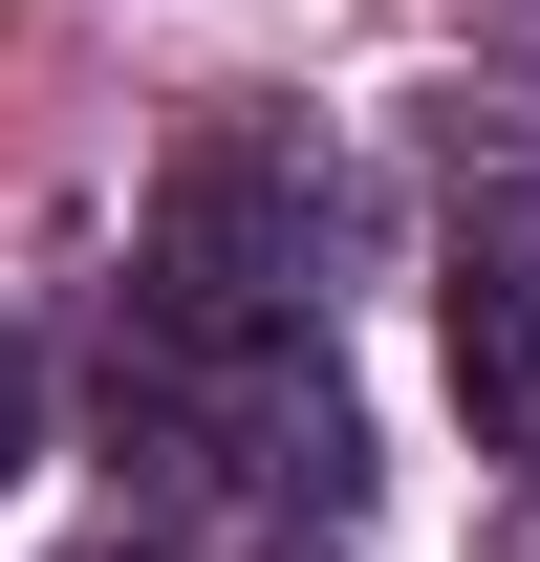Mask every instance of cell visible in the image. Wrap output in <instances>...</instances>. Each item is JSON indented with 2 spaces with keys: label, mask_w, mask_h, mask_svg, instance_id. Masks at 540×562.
I'll use <instances>...</instances> for the list:
<instances>
[{
  "label": "cell",
  "mask_w": 540,
  "mask_h": 562,
  "mask_svg": "<svg viewBox=\"0 0 540 562\" xmlns=\"http://www.w3.org/2000/svg\"><path fill=\"white\" fill-rule=\"evenodd\" d=\"M109 432H131L173 497H346L368 476V412H346V368H325V303L131 281V303H109Z\"/></svg>",
  "instance_id": "cell-1"
},
{
  "label": "cell",
  "mask_w": 540,
  "mask_h": 562,
  "mask_svg": "<svg viewBox=\"0 0 540 562\" xmlns=\"http://www.w3.org/2000/svg\"><path fill=\"white\" fill-rule=\"evenodd\" d=\"M151 281H195V303H325V173H303L281 131H216V151H173Z\"/></svg>",
  "instance_id": "cell-2"
},
{
  "label": "cell",
  "mask_w": 540,
  "mask_h": 562,
  "mask_svg": "<svg viewBox=\"0 0 540 562\" xmlns=\"http://www.w3.org/2000/svg\"><path fill=\"white\" fill-rule=\"evenodd\" d=\"M454 412H475V454L540 476V238H475L454 260Z\"/></svg>",
  "instance_id": "cell-3"
},
{
  "label": "cell",
  "mask_w": 540,
  "mask_h": 562,
  "mask_svg": "<svg viewBox=\"0 0 540 562\" xmlns=\"http://www.w3.org/2000/svg\"><path fill=\"white\" fill-rule=\"evenodd\" d=\"M22 454H44V347L0 325V476H22Z\"/></svg>",
  "instance_id": "cell-4"
},
{
  "label": "cell",
  "mask_w": 540,
  "mask_h": 562,
  "mask_svg": "<svg viewBox=\"0 0 540 562\" xmlns=\"http://www.w3.org/2000/svg\"><path fill=\"white\" fill-rule=\"evenodd\" d=\"M109 562H131V541H109Z\"/></svg>",
  "instance_id": "cell-5"
}]
</instances>
